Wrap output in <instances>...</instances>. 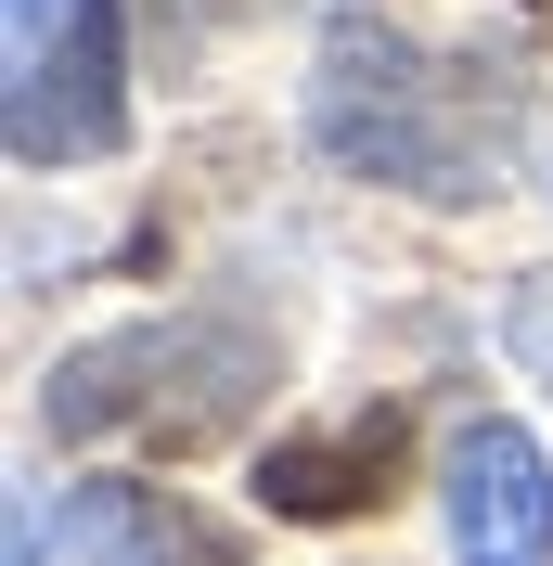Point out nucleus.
Instances as JSON below:
<instances>
[{
    "label": "nucleus",
    "instance_id": "f257e3e1",
    "mask_svg": "<svg viewBox=\"0 0 553 566\" xmlns=\"http://www.w3.org/2000/svg\"><path fill=\"white\" fill-rule=\"evenodd\" d=\"M310 116L347 168L399 180V193H477L502 155V91H477V65H425L413 39H374V27H335Z\"/></svg>",
    "mask_w": 553,
    "mask_h": 566
},
{
    "label": "nucleus",
    "instance_id": "f03ea898",
    "mask_svg": "<svg viewBox=\"0 0 553 566\" xmlns=\"http://www.w3.org/2000/svg\"><path fill=\"white\" fill-rule=\"evenodd\" d=\"M258 387H271V348L232 335V322H129V335H91L77 360H52L39 412H52V438H116V424H142V438L194 451V438H219Z\"/></svg>",
    "mask_w": 553,
    "mask_h": 566
},
{
    "label": "nucleus",
    "instance_id": "7ed1b4c3",
    "mask_svg": "<svg viewBox=\"0 0 553 566\" xmlns=\"http://www.w3.org/2000/svg\"><path fill=\"white\" fill-rule=\"evenodd\" d=\"M129 91H116V0H13V155L77 168L116 155Z\"/></svg>",
    "mask_w": 553,
    "mask_h": 566
},
{
    "label": "nucleus",
    "instance_id": "20e7f679",
    "mask_svg": "<svg viewBox=\"0 0 553 566\" xmlns=\"http://www.w3.org/2000/svg\"><path fill=\"white\" fill-rule=\"evenodd\" d=\"M450 566H553V463L528 424L450 438Z\"/></svg>",
    "mask_w": 553,
    "mask_h": 566
},
{
    "label": "nucleus",
    "instance_id": "39448f33",
    "mask_svg": "<svg viewBox=\"0 0 553 566\" xmlns=\"http://www.w3.org/2000/svg\"><path fill=\"white\" fill-rule=\"evenodd\" d=\"M386 476H399V412H347L322 438H271L258 451L271 515H347V502H386Z\"/></svg>",
    "mask_w": 553,
    "mask_h": 566
},
{
    "label": "nucleus",
    "instance_id": "423d86ee",
    "mask_svg": "<svg viewBox=\"0 0 553 566\" xmlns=\"http://www.w3.org/2000/svg\"><path fill=\"white\" fill-rule=\"evenodd\" d=\"M65 566H232V541L194 528L168 490H129V476H91L65 502Z\"/></svg>",
    "mask_w": 553,
    "mask_h": 566
},
{
    "label": "nucleus",
    "instance_id": "0eeeda50",
    "mask_svg": "<svg viewBox=\"0 0 553 566\" xmlns=\"http://www.w3.org/2000/svg\"><path fill=\"white\" fill-rule=\"evenodd\" d=\"M515 348H528V360L553 374V322H528V310H515Z\"/></svg>",
    "mask_w": 553,
    "mask_h": 566
}]
</instances>
